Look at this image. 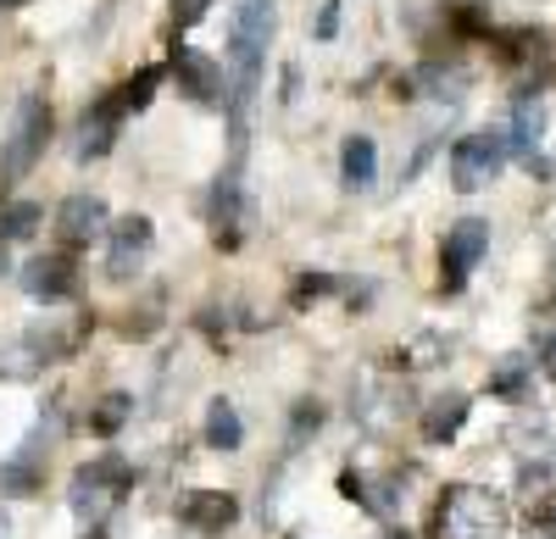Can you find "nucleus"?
<instances>
[{
	"label": "nucleus",
	"instance_id": "f257e3e1",
	"mask_svg": "<svg viewBox=\"0 0 556 539\" xmlns=\"http://www.w3.org/2000/svg\"><path fill=\"white\" fill-rule=\"evenodd\" d=\"M506 534V501L473 484H451L434 512V539H501Z\"/></svg>",
	"mask_w": 556,
	"mask_h": 539
},
{
	"label": "nucleus",
	"instance_id": "f03ea898",
	"mask_svg": "<svg viewBox=\"0 0 556 539\" xmlns=\"http://www.w3.org/2000/svg\"><path fill=\"white\" fill-rule=\"evenodd\" d=\"M267 39H273V0H240L235 7V39H228V51H235V101L240 106L256 95Z\"/></svg>",
	"mask_w": 556,
	"mask_h": 539
},
{
	"label": "nucleus",
	"instance_id": "7ed1b4c3",
	"mask_svg": "<svg viewBox=\"0 0 556 539\" xmlns=\"http://www.w3.org/2000/svg\"><path fill=\"white\" fill-rule=\"evenodd\" d=\"M123 489H128V462L123 457H101V462L78 467V478H73V512H78V523L101 528L117 512Z\"/></svg>",
	"mask_w": 556,
	"mask_h": 539
},
{
	"label": "nucleus",
	"instance_id": "20e7f679",
	"mask_svg": "<svg viewBox=\"0 0 556 539\" xmlns=\"http://www.w3.org/2000/svg\"><path fill=\"white\" fill-rule=\"evenodd\" d=\"M45 140H51V106L39 95H23L12 112V128H7V145H0V172L7 178L34 172V162L45 156Z\"/></svg>",
	"mask_w": 556,
	"mask_h": 539
},
{
	"label": "nucleus",
	"instance_id": "39448f33",
	"mask_svg": "<svg viewBox=\"0 0 556 539\" xmlns=\"http://www.w3.org/2000/svg\"><path fill=\"white\" fill-rule=\"evenodd\" d=\"M501 162H506L501 133H468V140H456V151H451V184L456 190H484L501 172Z\"/></svg>",
	"mask_w": 556,
	"mask_h": 539
},
{
	"label": "nucleus",
	"instance_id": "423d86ee",
	"mask_svg": "<svg viewBox=\"0 0 556 539\" xmlns=\"http://www.w3.org/2000/svg\"><path fill=\"white\" fill-rule=\"evenodd\" d=\"M490 251V222L484 217H462L456 229H445V251H440V267H445V284H462L484 261Z\"/></svg>",
	"mask_w": 556,
	"mask_h": 539
},
{
	"label": "nucleus",
	"instance_id": "0eeeda50",
	"mask_svg": "<svg viewBox=\"0 0 556 539\" xmlns=\"http://www.w3.org/2000/svg\"><path fill=\"white\" fill-rule=\"evenodd\" d=\"M56 234L67 245H89L106 234V201L101 195H67L62 211H56Z\"/></svg>",
	"mask_w": 556,
	"mask_h": 539
},
{
	"label": "nucleus",
	"instance_id": "6e6552de",
	"mask_svg": "<svg viewBox=\"0 0 556 539\" xmlns=\"http://www.w3.org/2000/svg\"><path fill=\"white\" fill-rule=\"evenodd\" d=\"M173 78H178V95H190V101H217V89H223V67L206 51H178Z\"/></svg>",
	"mask_w": 556,
	"mask_h": 539
},
{
	"label": "nucleus",
	"instance_id": "1a4fd4ad",
	"mask_svg": "<svg viewBox=\"0 0 556 539\" xmlns=\"http://www.w3.org/2000/svg\"><path fill=\"white\" fill-rule=\"evenodd\" d=\"M235 517H240V501L223 496V489H195V496L184 501V523H190L195 534H223Z\"/></svg>",
	"mask_w": 556,
	"mask_h": 539
},
{
	"label": "nucleus",
	"instance_id": "9d476101",
	"mask_svg": "<svg viewBox=\"0 0 556 539\" xmlns=\"http://www.w3.org/2000/svg\"><path fill=\"white\" fill-rule=\"evenodd\" d=\"M73 261L67 256H39V261H28V273H23V290L34 295V300H67L73 295Z\"/></svg>",
	"mask_w": 556,
	"mask_h": 539
},
{
	"label": "nucleus",
	"instance_id": "9b49d317",
	"mask_svg": "<svg viewBox=\"0 0 556 539\" xmlns=\"http://www.w3.org/2000/svg\"><path fill=\"white\" fill-rule=\"evenodd\" d=\"M146 251H151V222H146V217H128V222H117L112 273H117V279H128V261H134V256H146Z\"/></svg>",
	"mask_w": 556,
	"mask_h": 539
},
{
	"label": "nucleus",
	"instance_id": "f8f14e48",
	"mask_svg": "<svg viewBox=\"0 0 556 539\" xmlns=\"http://www.w3.org/2000/svg\"><path fill=\"white\" fill-rule=\"evenodd\" d=\"M374 167H379V151H374V140H367V133L345 140V151H340V172H345V184H351V190H367V184H374Z\"/></svg>",
	"mask_w": 556,
	"mask_h": 539
},
{
	"label": "nucleus",
	"instance_id": "ddd939ff",
	"mask_svg": "<svg viewBox=\"0 0 556 539\" xmlns=\"http://www.w3.org/2000/svg\"><path fill=\"white\" fill-rule=\"evenodd\" d=\"M240 439H245L240 412L228 407V400H212V412H206V445H212V451H240Z\"/></svg>",
	"mask_w": 556,
	"mask_h": 539
},
{
	"label": "nucleus",
	"instance_id": "4468645a",
	"mask_svg": "<svg viewBox=\"0 0 556 539\" xmlns=\"http://www.w3.org/2000/svg\"><path fill=\"white\" fill-rule=\"evenodd\" d=\"M462 423H468V400H462V395L429 400V412H424V434H429V439H451Z\"/></svg>",
	"mask_w": 556,
	"mask_h": 539
},
{
	"label": "nucleus",
	"instance_id": "2eb2a0df",
	"mask_svg": "<svg viewBox=\"0 0 556 539\" xmlns=\"http://www.w3.org/2000/svg\"><path fill=\"white\" fill-rule=\"evenodd\" d=\"M39 484H45V467L34 462V451H23L0 467V496H34Z\"/></svg>",
	"mask_w": 556,
	"mask_h": 539
},
{
	"label": "nucleus",
	"instance_id": "dca6fc26",
	"mask_svg": "<svg viewBox=\"0 0 556 539\" xmlns=\"http://www.w3.org/2000/svg\"><path fill=\"white\" fill-rule=\"evenodd\" d=\"M540 128H545V117H540V106L534 101H518V112H513V145L518 156H534V145H540Z\"/></svg>",
	"mask_w": 556,
	"mask_h": 539
},
{
	"label": "nucleus",
	"instance_id": "f3484780",
	"mask_svg": "<svg viewBox=\"0 0 556 539\" xmlns=\"http://www.w3.org/2000/svg\"><path fill=\"white\" fill-rule=\"evenodd\" d=\"M156 84H162V73H156V67H139V73H134V78H128V84L117 89L112 112H117V117H123V112H139V106L151 101V89H156Z\"/></svg>",
	"mask_w": 556,
	"mask_h": 539
},
{
	"label": "nucleus",
	"instance_id": "a211bd4d",
	"mask_svg": "<svg viewBox=\"0 0 556 539\" xmlns=\"http://www.w3.org/2000/svg\"><path fill=\"white\" fill-rule=\"evenodd\" d=\"M112 128H117V112L112 106H101L96 117H84V133H78V156H101L106 145H112Z\"/></svg>",
	"mask_w": 556,
	"mask_h": 539
},
{
	"label": "nucleus",
	"instance_id": "6ab92c4d",
	"mask_svg": "<svg viewBox=\"0 0 556 539\" xmlns=\"http://www.w3.org/2000/svg\"><path fill=\"white\" fill-rule=\"evenodd\" d=\"M39 217H45V211H39L34 201H17V206H7V217H0V234H7V240H28Z\"/></svg>",
	"mask_w": 556,
	"mask_h": 539
},
{
	"label": "nucleus",
	"instance_id": "aec40b11",
	"mask_svg": "<svg viewBox=\"0 0 556 539\" xmlns=\"http://www.w3.org/2000/svg\"><path fill=\"white\" fill-rule=\"evenodd\" d=\"M128 412H134V400H128V395H106V400H101V412L89 418V428H96V434H117V428L128 423Z\"/></svg>",
	"mask_w": 556,
	"mask_h": 539
},
{
	"label": "nucleus",
	"instance_id": "412c9836",
	"mask_svg": "<svg viewBox=\"0 0 556 539\" xmlns=\"http://www.w3.org/2000/svg\"><path fill=\"white\" fill-rule=\"evenodd\" d=\"M518 378H523V356H506V368L495 373V389H518Z\"/></svg>",
	"mask_w": 556,
	"mask_h": 539
},
{
	"label": "nucleus",
	"instance_id": "4be33fe9",
	"mask_svg": "<svg viewBox=\"0 0 556 539\" xmlns=\"http://www.w3.org/2000/svg\"><path fill=\"white\" fill-rule=\"evenodd\" d=\"M334 23H340V0H323V17H317V34L329 39V34H334Z\"/></svg>",
	"mask_w": 556,
	"mask_h": 539
},
{
	"label": "nucleus",
	"instance_id": "5701e85b",
	"mask_svg": "<svg viewBox=\"0 0 556 539\" xmlns=\"http://www.w3.org/2000/svg\"><path fill=\"white\" fill-rule=\"evenodd\" d=\"M529 539H556V512H540V517L529 523Z\"/></svg>",
	"mask_w": 556,
	"mask_h": 539
},
{
	"label": "nucleus",
	"instance_id": "b1692460",
	"mask_svg": "<svg viewBox=\"0 0 556 539\" xmlns=\"http://www.w3.org/2000/svg\"><path fill=\"white\" fill-rule=\"evenodd\" d=\"M206 7H212V0H184V7H178V17H184V23H195Z\"/></svg>",
	"mask_w": 556,
	"mask_h": 539
},
{
	"label": "nucleus",
	"instance_id": "393cba45",
	"mask_svg": "<svg viewBox=\"0 0 556 539\" xmlns=\"http://www.w3.org/2000/svg\"><path fill=\"white\" fill-rule=\"evenodd\" d=\"M540 362H545V373H551V378H556V334H551V339H545V350H540Z\"/></svg>",
	"mask_w": 556,
	"mask_h": 539
},
{
	"label": "nucleus",
	"instance_id": "a878e982",
	"mask_svg": "<svg viewBox=\"0 0 556 539\" xmlns=\"http://www.w3.org/2000/svg\"><path fill=\"white\" fill-rule=\"evenodd\" d=\"M12 7H28V0H0V12H12Z\"/></svg>",
	"mask_w": 556,
	"mask_h": 539
},
{
	"label": "nucleus",
	"instance_id": "bb28decb",
	"mask_svg": "<svg viewBox=\"0 0 556 539\" xmlns=\"http://www.w3.org/2000/svg\"><path fill=\"white\" fill-rule=\"evenodd\" d=\"M395 539H406V534H395Z\"/></svg>",
	"mask_w": 556,
	"mask_h": 539
}]
</instances>
